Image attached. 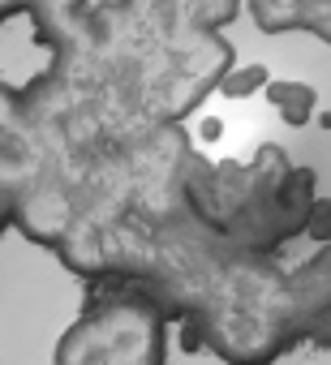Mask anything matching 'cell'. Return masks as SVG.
<instances>
[{"label": "cell", "instance_id": "6da1fadb", "mask_svg": "<svg viewBox=\"0 0 331 365\" xmlns=\"http://www.w3.org/2000/svg\"><path fill=\"white\" fill-rule=\"evenodd\" d=\"M56 365H163V318L142 297H108L61 335Z\"/></svg>", "mask_w": 331, "mask_h": 365}, {"label": "cell", "instance_id": "7a4b0ae2", "mask_svg": "<svg viewBox=\"0 0 331 365\" xmlns=\"http://www.w3.org/2000/svg\"><path fill=\"white\" fill-rule=\"evenodd\" d=\"M267 103L275 108L280 120H288L292 129H301V125L314 120L318 95H314V86L301 82V78H271V82H267Z\"/></svg>", "mask_w": 331, "mask_h": 365}]
</instances>
